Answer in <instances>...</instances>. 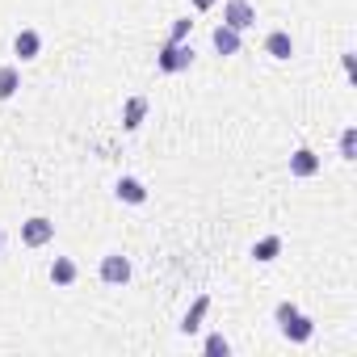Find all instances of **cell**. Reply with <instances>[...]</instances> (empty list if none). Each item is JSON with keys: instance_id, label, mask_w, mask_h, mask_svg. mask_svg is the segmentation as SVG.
Returning <instances> with one entry per match:
<instances>
[{"instance_id": "2", "label": "cell", "mask_w": 357, "mask_h": 357, "mask_svg": "<svg viewBox=\"0 0 357 357\" xmlns=\"http://www.w3.org/2000/svg\"><path fill=\"white\" fill-rule=\"evenodd\" d=\"M51 240H55V223H51L47 215H34V219L22 223V244H26V248H43V244H51Z\"/></svg>"}, {"instance_id": "16", "label": "cell", "mask_w": 357, "mask_h": 357, "mask_svg": "<svg viewBox=\"0 0 357 357\" xmlns=\"http://www.w3.org/2000/svg\"><path fill=\"white\" fill-rule=\"evenodd\" d=\"M202 353H206V357H227V353H231V340H227L223 332H211V336L202 340Z\"/></svg>"}, {"instance_id": "6", "label": "cell", "mask_w": 357, "mask_h": 357, "mask_svg": "<svg viewBox=\"0 0 357 357\" xmlns=\"http://www.w3.org/2000/svg\"><path fill=\"white\" fill-rule=\"evenodd\" d=\"M114 194H118V202H126V206H143V202H147V185L139 181V176H118Z\"/></svg>"}, {"instance_id": "15", "label": "cell", "mask_w": 357, "mask_h": 357, "mask_svg": "<svg viewBox=\"0 0 357 357\" xmlns=\"http://www.w3.org/2000/svg\"><path fill=\"white\" fill-rule=\"evenodd\" d=\"M278 257H282V236H265V240L252 244V261L269 265V261H278Z\"/></svg>"}, {"instance_id": "21", "label": "cell", "mask_w": 357, "mask_h": 357, "mask_svg": "<svg viewBox=\"0 0 357 357\" xmlns=\"http://www.w3.org/2000/svg\"><path fill=\"white\" fill-rule=\"evenodd\" d=\"M0 248H5V231H0Z\"/></svg>"}, {"instance_id": "10", "label": "cell", "mask_w": 357, "mask_h": 357, "mask_svg": "<svg viewBox=\"0 0 357 357\" xmlns=\"http://www.w3.org/2000/svg\"><path fill=\"white\" fill-rule=\"evenodd\" d=\"M211 43H215V51H219V55H240V47H244L240 30H231V26H215Z\"/></svg>"}, {"instance_id": "19", "label": "cell", "mask_w": 357, "mask_h": 357, "mask_svg": "<svg viewBox=\"0 0 357 357\" xmlns=\"http://www.w3.org/2000/svg\"><path fill=\"white\" fill-rule=\"evenodd\" d=\"M294 315H298V303H278V307H273V319H278V324H286V319H294Z\"/></svg>"}, {"instance_id": "14", "label": "cell", "mask_w": 357, "mask_h": 357, "mask_svg": "<svg viewBox=\"0 0 357 357\" xmlns=\"http://www.w3.org/2000/svg\"><path fill=\"white\" fill-rule=\"evenodd\" d=\"M17 89H22V68L17 63H5V68H0V101L17 97Z\"/></svg>"}, {"instance_id": "5", "label": "cell", "mask_w": 357, "mask_h": 357, "mask_svg": "<svg viewBox=\"0 0 357 357\" xmlns=\"http://www.w3.org/2000/svg\"><path fill=\"white\" fill-rule=\"evenodd\" d=\"M278 332H282V336H286V340H294V344H307V340H311V336H315V319H311V315H303V311H298V315H294V319H286V324H278Z\"/></svg>"}, {"instance_id": "9", "label": "cell", "mask_w": 357, "mask_h": 357, "mask_svg": "<svg viewBox=\"0 0 357 357\" xmlns=\"http://www.w3.org/2000/svg\"><path fill=\"white\" fill-rule=\"evenodd\" d=\"M315 172H319V155L311 147H298L290 155V176H303V181H307V176H315Z\"/></svg>"}, {"instance_id": "11", "label": "cell", "mask_w": 357, "mask_h": 357, "mask_svg": "<svg viewBox=\"0 0 357 357\" xmlns=\"http://www.w3.org/2000/svg\"><path fill=\"white\" fill-rule=\"evenodd\" d=\"M76 278H80V265H76L72 257H55V261H51V282H55V286L68 290V286H76Z\"/></svg>"}, {"instance_id": "18", "label": "cell", "mask_w": 357, "mask_h": 357, "mask_svg": "<svg viewBox=\"0 0 357 357\" xmlns=\"http://www.w3.org/2000/svg\"><path fill=\"white\" fill-rule=\"evenodd\" d=\"M190 30H194V22H190V17H181V22H176V26H172V34H168V43H185V38H190Z\"/></svg>"}, {"instance_id": "3", "label": "cell", "mask_w": 357, "mask_h": 357, "mask_svg": "<svg viewBox=\"0 0 357 357\" xmlns=\"http://www.w3.org/2000/svg\"><path fill=\"white\" fill-rule=\"evenodd\" d=\"M223 26H231V30H252L257 26V9L248 5V0H227L223 5Z\"/></svg>"}, {"instance_id": "20", "label": "cell", "mask_w": 357, "mask_h": 357, "mask_svg": "<svg viewBox=\"0 0 357 357\" xmlns=\"http://www.w3.org/2000/svg\"><path fill=\"white\" fill-rule=\"evenodd\" d=\"M215 5V0H194V9H211Z\"/></svg>"}, {"instance_id": "7", "label": "cell", "mask_w": 357, "mask_h": 357, "mask_svg": "<svg viewBox=\"0 0 357 357\" xmlns=\"http://www.w3.org/2000/svg\"><path fill=\"white\" fill-rule=\"evenodd\" d=\"M38 51H43V34H38V30H17L13 55H17L22 63H30V59H38Z\"/></svg>"}, {"instance_id": "17", "label": "cell", "mask_w": 357, "mask_h": 357, "mask_svg": "<svg viewBox=\"0 0 357 357\" xmlns=\"http://www.w3.org/2000/svg\"><path fill=\"white\" fill-rule=\"evenodd\" d=\"M340 160H357V130L353 126L340 135Z\"/></svg>"}, {"instance_id": "1", "label": "cell", "mask_w": 357, "mask_h": 357, "mask_svg": "<svg viewBox=\"0 0 357 357\" xmlns=\"http://www.w3.org/2000/svg\"><path fill=\"white\" fill-rule=\"evenodd\" d=\"M190 63H194V47H190V43H164V47H160V55H155V68H160V72H168V76L185 72Z\"/></svg>"}, {"instance_id": "12", "label": "cell", "mask_w": 357, "mask_h": 357, "mask_svg": "<svg viewBox=\"0 0 357 357\" xmlns=\"http://www.w3.org/2000/svg\"><path fill=\"white\" fill-rule=\"evenodd\" d=\"M206 311H211V294H198V298H194V307H190V311H185V319H181V332H185V336H194V332L202 328Z\"/></svg>"}, {"instance_id": "4", "label": "cell", "mask_w": 357, "mask_h": 357, "mask_svg": "<svg viewBox=\"0 0 357 357\" xmlns=\"http://www.w3.org/2000/svg\"><path fill=\"white\" fill-rule=\"evenodd\" d=\"M101 282H105V286H126V282H130V261H126L122 252L101 257Z\"/></svg>"}, {"instance_id": "13", "label": "cell", "mask_w": 357, "mask_h": 357, "mask_svg": "<svg viewBox=\"0 0 357 357\" xmlns=\"http://www.w3.org/2000/svg\"><path fill=\"white\" fill-rule=\"evenodd\" d=\"M143 118H147V97H130L122 105V130H139Z\"/></svg>"}, {"instance_id": "8", "label": "cell", "mask_w": 357, "mask_h": 357, "mask_svg": "<svg viewBox=\"0 0 357 357\" xmlns=\"http://www.w3.org/2000/svg\"><path fill=\"white\" fill-rule=\"evenodd\" d=\"M265 55H269V59H282V63H286V59L294 55V38H290L286 30H269V34H265Z\"/></svg>"}]
</instances>
